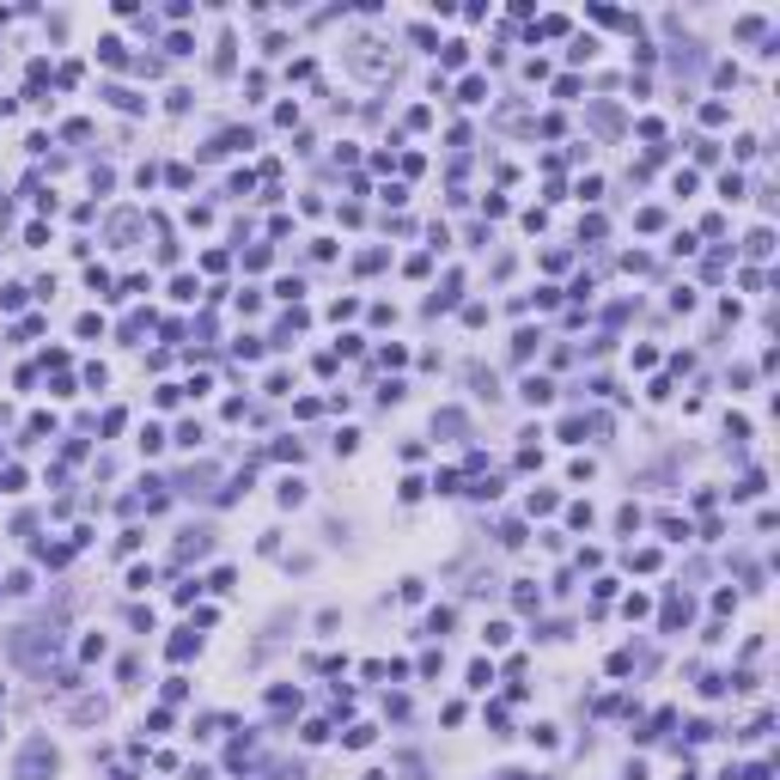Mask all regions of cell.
Here are the masks:
<instances>
[{
  "instance_id": "1",
  "label": "cell",
  "mask_w": 780,
  "mask_h": 780,
  "mask_svg": "<svg viewBox=\"0 0 780 780\" xmlns=\"http://www.w3.org/2000/svg\"><path fill=\"white\" fill-rule=\"evenodd\" d=\"M55 768H62L55 744H49V737H31V744L18 750V768H13V780H55Z\"/></svg>"
},
{
  "instance_id": "2",
  "label": "cell",
  "mask_w": 780,
  "mask_h": 780,
  "mask_svg": "<svg viewBox=\"0 0 780 780\" xmlns=\"http://www.w3.org/2000/svg\"><path fill=\"white\" fill-rule=\"evenodd\" d=\"M6 652L18 658V665H37L43 652H55V628H13V640H6Z\"/></svg>"
},
{
  "instance_id": "3",
  "label": "cell",
  "mask_w": 780,
  "mask_h": 780,
  "mask_svg": "<svg viewBox=\"0 0 780 780\" xmlns=\"http://www.w3.org/2000/svg\"><path fill=\"white\" fill-rule=\"evenodd\" d=\"M208 549H214V531H208V524H189V531L177 536V567L196 561V555H208Z\"/></svg>"
},
{
  "instance_id": "4",
  "label": "cell",
  "mask_w": 780,
  "mask_h": 780,
  "mask_svg": "<svg viewBox=\"0 0 780 780\" xmlns=\"http://www.w3.org/2000/svg\"><path fill=\"white\" fill-rule=\"evenodd\" d=\"M458 293H463V275H445V281H439V293L427 299V317H439V311H451V305H458Z\"/></svg>"
},
{
  "instance_id": "5",
  "label": "cell",
  "mask_w": 780,
  "mask_h": 780,
  "mask_svg": "<svg viewBox=\"0 0 780 780\" xmlns=\"http://www.w3.org/2000/svg\"><path fill=\"white\" fill-rule=\"evenodd\" d=\"M196 646H201V634H196V628H177L165 652H171V665H189V658H196Z\"/></svg>"
},
{
  "instance_id": "6",
  "label": "cell",
  "mask_w": 780,
  "mask_h": 780,
  "mask_svg": "<svg viewBox=\"0 0 780 780\" xmlns=\"http://www.w3.org/2000/svg\"><path fill=\"white\" fill-rule=\"evenodd\" d=\"M177 488H183V494H208V488H214V463H196V470H183V475H177Z\"/></svg>"
},
{
  "instance_id": "7",
  "label": "cell",
  "mask_w": 780,
  "mask_h": 780,
  "mask_svg": "<svg viewBox=\"0 0 780 780\" xmlns=\"http://www.w3.org/2000/svg\"><path fill=\"white\" fill-rule=\"evenodd\" d=\"M433 433H445V439H463V433H470L463 409H439V414H433Z\"/></svg>"
},
{
  "instance_id": "8",
  "label": "cell",
  "mask_w": 780,
  "mask_h": 780,
  "mask_svg": "<svg viewBox=\"0 0 780 780\" xmlns=\"http://www.w3.org/2000/svg\"><path fill=\"white\" fill-rule=\"evenodd\" d=\"M519 397H524V402H531V409H543V402H549V397H555V384H549V378H536V372H531V378H524V384H519Z\"/></svg>"
},
{
  "instance_id": "9",
  "label": "cell",
  "mask_w": 780,
  "mask_h": 780,
  "mask_svg": "<svg viewBox=\"0 0 780 780\" xmlns=\"http://www.w3.org/2000/svg\"><path fill=\"white\" fill-rule=\"evenodd\" d=\"M683 622H689V597H677V592H671V597H665V616H658V628L671 634V628H683Z\"/></svg>"
},
{
  "instance_id": "10",
  "label": "cell",
  "mask_w": 780,
  "mask_h": 780,
  "mask_svg": "<svg viewBox=\"0 0 780 780\" xmlns=\"http://www.w3.org/2000/svg\"><path fill=\"white\" fill-rule=\"evenodd\" d=\"M592 128L597 135H616V128H622V110L616 104H592Z\"/></svg>"
},
{
  "instance_id": "11",
  "label": "cell",
  "mask_w": 780,
  "mask_h": 780,
  "mask_svg": "<svg viewBox=\"0 0 780 780\" xmlns=\"http://www.w3.org/2000/svg\"><path fill=\"white\" fill-rule=\"evenodd\" d=\"M536 604H543V592H536L531 580H512V610H524V616H531Z\"/></svg>"
},
{
  "instance_id": "12",
  "label": "cell",
  "mask_w": 780,
  "mask_h": 780,
  "mask_svg": "<svg viewBox=\"0 0 780 780\" xmlns=\"http://www.w3.org/2000/svg\"><path fill=\"white\" fill-rule=\"evenodd\" d=\"M98 62H104V67H123V62H128V43H123V37H104V43H98Z\"/></svg>"
},
{
  "instance_id": "13",
  "label": "cell",
  "mask_w": 780,
  "mask_h": 780,
  "mask_svg": "<svg viewBox=\"0 0 780 780\" xmlns=\"http://www.w3.org/2000/svg\"><path fill=\"white\" fill-rule=\"evenodd\" d=\"M135 232H140V214H110V238H116V244H128Z\"/></svg>"
},
{
  "instance_id": "14",
  "label": "cell",
  "mask_w": 780,
  "mask_h": 780,
  "mask_svg": "<svg viewBox=\"0 0 780 780\" xmlns=\"http://www.w3.org/2000/svg\"><path fill=\"white\" fill-rule=\"evenodd\" d=\"M482 98H488V79H482V74H470V79L458 86V104H482Z\"/></svg>"
},
{
  "instance_id": "15",
  "label": "cell",
  "mask_w": 780,
  "mask_h": 780,
  "mask_svg": "<svg viewBox=\"0 0 780 780\" xmlns=\"http://www.w3.org/2000/svg\"><path fill=\"white\" fill-rule=\"evenodd\" d=\"M744 250H750V256H756V262H762L768 250H774V232H768V226H756V232H750V238H744Z\"/></svg>"
},
{
  "instance_id": "16",
  "label": "cell",
  "mask_w": 780,
  "mask_h": 780,
  "mask_svg": "<svg viewBox=\"0 0 780 780\" xmlns=\"http://www.w3.org/2000/svg\"><path fill=\"white\" fill-rule=\"evenodd\" d=\"M762 488H768V475H762V470H750L744 482H737V488H732V500H756V494H762Z\"/></svg>"
},
{
  "instance_id": "17",
  "label": "cell",
  "mask_w": 780,
  "mask_h": 780,
  "mask_svg": "<svg viewBox=\"0 0 780 780\" xmlns=\"http://www.w3.org/2000/svg\"><path fill=\"white\" fill-rule=\"evenodd\" d=\"M439 62H445V67H463V62H470V43H463V37H451V43H439Z\"/></svg>"
},
{
  "instance_id": "18",
  "label": "cell",
  "mask_w": 780,
  "mask_h": 780,
  "mask_svg": "<svg viewBox=\"0 0 780 780\" xmlns=\"http://www.w3.org/2000/svg\"><path fill=\"white\" fill-rule=\"evenodd\" d=\"M275 500H281V506H305V482H299V475H287V482L275 488Z\"/></svg>"
},
{
  "instance_id": "19",
  "label": "cell",
  "mask_w": 780,
  "mask_h": 780,
  "mask_svg": "<svg viewBox=\"0 0 780 780\" xmlns=\"http://www.w3.org/2000/svg\"><path fill=\"white\" fill-rule=\"evenodd\" d=\"M536 341H543L536 329H519V336H512V360H531V354H536Z\"/></svg>"
},
{
  "instance_id": "20",
  "label": "cell",
  "mask_w": 780,
  "mask_h": 780,
  "mask_svg": "<svg viewBox=\"0 0 780 780\" xmlns=\"http://www.w3.org/2000/svg\"><path fill=\"white\" fill-rule=\"evenodd\" d=\"M196 293H201V281H196V275H177V281H171V299H183V305L196 299Z\"/></svg>"
},
{
  "instance_id": "21",
  "label": "cell",
  "mask_w": 780,
  "mask_h": 780,
  "mask_svg": "<svg viewBox=\"0 0 780 780\" xmlns=\"http://www.w3.org/2000/svg\"><path fill=\"white\" fill-rule=\"evenodd\" d=\"M104 652H110L104 634H86V640H79V658H86V665H92V658H104Z\"/></svg>"
},
{
  "instance_id": "22",
  "label": "cell",
  "mask_w": 780,
  "mask_h": 780,
  "mask_svg": "<svg viewBox=\"0 0 780 780\" xmlns=\"http://www.w3.org/2000/svg\"><path fill=\"white\" fill-rule=\"evenodd\" d=\"M140 451H147V458L165 451V427H140Z\"/></svg>"
},
{
  "instance_id": "23",
  "label": "cell",
  "mask_w": 780,
  "mask_h": 780,
  "mask_svg": "<svg viewBox=\"0 0 780 780\" xmlns=\"http://www.w3.org/2000/svg\"><path fill=\"white\" fill-rule=\"evenodd\" d=\"M744 189H750V183H744V177H737V171H725V177H719V196H725V201H737V196H744Z\"/></svg>"
},
{
  "instance_id": "24",
  "label": "cell",
  "mask_w": 780,
  "mask_h": 780,
  "mask_svg": "<svg viewBox=\"0 0 780 780\" xmlns=\"http://www.w3.org/2000/svg\"><path fill=\"white\" fill-rule=\"evenodd\" d=\"M37 561H49V567H62V561H67V543H37Z\"/></svg>"
},
{
  "instance_id": "25",
  "label": "cell",
  "mask_w": 780,
  "mask_h": 780,
  "mask_svg": "<svg viewBox=\"0 0 780 780\" xmlns=\"http://www.w3.org/2000/svg\"><path fill=\"white\" fill-rule=\"evenodd\" d=\"M299 293H305V281H299V275H287V281H275V299H293V305H299Z\"/></svg>"
},
{
  "instance_id": "26",
  "label": "cell",
  "mask_w": 780,
  "mask_h": 780,
  "mask_svg": "<svg viewBox=\"0 0 780 780\" xmlns=\"http://www.w3.org/2000/svg\"><path fill=\"white\" fill-rule=\"evenodd\" d=\"M494 683V665H488V658H475V665H470V689H488Z\"/></svg>"
},
{
  "instance_id": "27",
  "label": "cell",
  "mask_w": 780,
  "mask_h": 780,
  "mask_svg": "<svg viewBox=\"0 0 780 780\" xmlns=\"http://www.w3.org/2000/svg\"><path fill=\"white\" fill-rule=\"evenodd\" d=\"M226 725H232L226 713H208V719H201V725H196V737H220V732H226Z\"/></svg>"
},
{
  "instance_id": "28",
  "label": "cell",
  "mask_w": 780,
  "mask_h": 780,
  "mask_svg": "<svg viewBox=\"0 0 780 780\" xmlns=\"http://www.w3.org/2000/svg\"><path fill=\"white\" fill-rule=\"evenodd\" d=\"M372 737H378V732H372V725H348V737H341V744H348V750H366Z\"/></svg>"
},
{
  "instance_id": "29",
  "label": "cell",
  "mask_w": 780,
  "mask_h": 780,
  "mask_svg": "<svg viewBox=\"0 0 780 780\" xmlns=\"http://www.w3.org/2000/svg\"><path fill=\"white\" fill-rule=\"evenodd\" d=\"M171 439H177V445H189V451H196V445H201V421H183V427L171 433Z\"/></svg>"
},
{
  "instance_id": "30",
  "label": "cell",
  "mask_w": 780,
  "mask_h": 780,
  "mask_svg": "<svg viewBox=\"0 0 780 780\" xmlns=\"http://www.w3.org/2000/svg\"><path fill=\"white\" fill-rule=\"evenodd\" d=\"M604 232H610V226H604V214H585V220H580V238H592V244L604 238Z\"/></svg>"
},
{
  "instance_id": "31",
  "label": "cell",
  "mask_w": 780,
  "mask_h": 780,
  "mask_svg": "<svg viewBox=\"0 0 780 780\" xmlns=\"http://www.w3.org/2000/svg\"><path fill=\"white\" fill-rule=\"evenodd\" d=\"M153 397H159V409H177V402H183V384H159Z\"/></svg>"
},
{
  "instance_id": "32",
  "label": "cell",
  "mask_w": 780,
  "mask_h": 780,
  "mask_svg": "<svg viewBox=\"0 0 780 780\" xmlns=\"http://www.w3.org/2000/svg\"><path fill=\"white\" fill-rule=\"evenodd\" d=\"M634 524H640V506L628 500V506H622V512H616V531H628V536H634Z\"/></svg>"
},
{
  "instance_id": "33",
  "label": "cell",
  "mask_w": 780,
  "mask_h": 780,
  "mask_svg": "<svg viewBox=\"0 0 780 780\" xmlns=\"http://www.w3.org/2000/svg\"><path fill=\"white\" fill-rule=\"evenodd\" d=\"M299 737H305V744H323V737H329V725H323V719H305V725H299Z\"/></svg>"
},
{
  "instance_id": "34",
  "label": "cell",
  "mask_w": 780,
  "mask_h": 780,
  "mask_svg": "<svg viewBox=\"0 0 780 780\" xmlns=\"http://www.w3.org/2000/svg\"><path fill=\"white\" fill-rule=\"evenodd\" d=\"M482 640H488V646H506V640H512V628H506V622H488V628H482Z\"/></svg>"
},
{
  "instance_id": "35",
  "label": "cell",
  "mask_w": 780,
  "mask_h": 780,
  "mask_svg": "<svg viewBox=\"0 0 780 780\" xmlns=\"http://www.w3.org/2000/svg\"><path fill=\"white\" fill-rule=\"evenodd\" d=\"M536 37H567V18H561V13H549L543 25H536Z\"/></svg>"
},
{
  "instance_id": "36",
  "label": "cell",
  "mask_w": 780,
  "mask_h": 780,
  "mask_svg": "<svg viewBox=\"0 0 780 780\" xmlns=\"http://www.w3.org/2000/svg\"><path fill=\"white\" fill-rule=\"evenodd\" d=\"M104 98H110V104H116V110H140V98H135V92H123V86H110Z\"/></svg>"
},
{
  "instance_id": "37",
  "label": "cell",
  "mask_w": 780,
  "mask_h": 780,
  "mask_svg": "<svg viewBox=\"0 0 780 780\" xmlns=\"http://www.w3.org/2000/svg\"><path fill=\"white\" fill-rule=\"evenodd\" d=\"M555 506H561V500H555V488H536V494H531V512H555Z\"/></svg>"
},
{
  "instance_id": "38",
  "label": "cell",
  "mask_w": 780,
  "mask_h": 780,
  "mask_svg": "<svg viewBox=\"0 0 780 780\" xmlns=\"http://www.w3.org/2000/svg\"><path fill=\"white\" fill-rule=\"evenodd\" d=\"M658 531L671 536V543H689V524H683V519H658Z\"/></svg>"
},
{
  "instance_id": "39",
  "label": "cell",
  "mask_w": 780,
  "mask_h": 780,
  "mask_svg": "<svg viewBox=\"0 0 780 780\" xmlns=\"http://www.w3.org/2000/svg\"><path fill=\"white\" fill-rule=\"evenodd\" d=\"M0 488L18 494V488H25V470H13V463H6V470H0Z\"/></svg>"
},
{
  "instance_id": "40",
  "label": "cell",
  "mask_w": 780,
  "mask_h": 780,
  "mask_svg": "<svg viewBox=\"0 0 780 780\" xmlns=\"http://www.w3.org/2000/svg\"><path fill=\"white\" fill-rule=\"evenodd\" d=\"M397 494H402V500H421V494H427V482H421V475H402Z\"/></svg>"
},
{
  "instance_id": "41",
  "label": "cell",
  "mask_w": 780,
  "mask_h": 780,
  "mask_svg": "<svg viewBox=\"0 0 780 780\" xmlns=\"http://www.w3.org/2000/svg\"><path fill=\"white\" fill-rule=\"evenodd\" d=\"M25 305V287H0V311H18Z\"/></svg>"
},
{
  "instance_id": "42",
  "label": "cell",
  "mask_w": 780,
  "mask_h": 780,
  "mask_svg": "<svg viewBox=\"0 0 780 780\" xmlns=\"http://www.w3.org/2000/svg\"><path fill=\"white\" fill-rule=\"evenodd\" d=\"M275 458H287V463H299V458H305V445H299V439H281V445H275Z\"/></svg>"
},
{
  "instance_id": "43",
  "label": "cell",
  "mask_w": 780,
  "mask_h": 780,
  "mask_svg": "<svg viewBox=\"0 0 780 780\" xmlns=\"http://www.w3.org/2000/svg\"><path fill=\"white\" fill-rule=\"evenodd\" d=\"M433 488H439V494H458V488H463V475H458V470H439V482H433Z\"/></svg>"
},
{
  "instance_id": "44",
  "label": "cell",
  "mask_w": 780,
  "mask_h": 780,
  "mask_svg": "<svg viewBox=\"0 0 780 780\" xmlns=\"http://www.w3.org/2000/svg\"><path fill=\"white\" fill-rule=\"evenodd\" d=\"M725 116H732V110H725V104H701V123H707V128H719V123H725Z\"/></svg>"
},
{
  "instance_id": "45",
  "label": "cell",
  "mask_w": 780,
  "mask_h": 780,
  "mask_svg": "<svg viewBox=\"0 0 780 780\" xmlns=\"http://www.w3.org/2000/svg\"><path fill=\"white\" fill-rule=\"evenodd\" d=\"M470 384L482 390V397H494V372H482V366H470Z\"/></svg>"
},
{
  "instance_id": "46",
  "label": "cell",
  "mask_w": 780,
  "mask_h": 780,
  "mask_svg": "<svg viewBox=\"0 0 780 780\" xmlns=\"http://www.w3.org/2000/svg\"><path fill=\"white\" fill-rule=\"evenodd\" d=\"M354 311H360V299H336V305H329V317H336V323H348Z\"/></svg>"
},
{
  "instance_id": "47",
  "label": "cell",
  "mask_w": 780,
  "mask_h": 780,
  "mask_svg": "<svg viewBox=\"0 0 780 780\" xmlns=\"http://www.w3.org/2000/svg\"><path fill=\"white\" fill-rule=\"evenodd\" d=\"M238 360H262V341L256 336H238Z\"/></svg>"
},
{
  "instance_id": "48",
  "label": "cell",
  "mask_w": 780,
  "mask_h": 780,
  "mask_svg": "<svg viewBox=\"0 0 780 780\" xmlns=\"http://www.w3.org/2000/svg\"><path fill=\"white\" fill-rule=\"evenodd\" d=\"M445 628H451V610H433V616H427V634H433V640H439Z\"/></svg>"
},
{
  "instance_id": "49",
  "label": "cell",
  "mask_w": 780,
  "mask_h": 780,
  "mask_svg": "<svg viewBox=\"0 0 780 780\" xmlns=\"http://www.w3.org/2000/svg\"><path fill=\"white\" fill-rule=\"evenodd\" d=\"M634 226H640V232H658V226H665V214H658V208H640V220H634Z\"/></svg>"
},
{
  "instance_id": "50",
  "label": "cell",
  "mask_w": 780,
  "mask_h": 780,
  "mask_svg": "<svg viewBox=\"0 0 780 780\" xmlns=\"http://www.w3.org/2000/svg\"><path fill=\"white\" fill-rule=\"evenodd\" d=\"M74 719H104V701H74Z\"/></svg>"
},
{
  "instance_id": "51",
  "label": "cell",
  "mask_w": 780,
  "mask_h": 780,
  "mask_svg": "<svg viewBox=\"0 0 780 780\" xmlns=\"http://www.w3.org/2000/svg\"><path fill=\"white\" fill-rule=\"evenodd\" d=\"M110 780H135V774H110Z\"/></svg>"
}]
</instances>
